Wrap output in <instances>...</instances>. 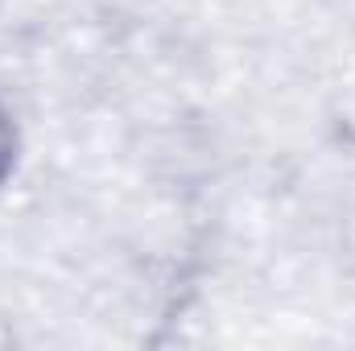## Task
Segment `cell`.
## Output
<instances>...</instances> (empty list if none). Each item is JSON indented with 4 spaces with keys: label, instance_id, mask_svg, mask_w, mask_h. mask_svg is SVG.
Masks as SVG:
<instances>
[{
    "label": "cell",
    "instance_id": "obj_1",
    "mask_svg": "<svg viewBox=\"0 0 355 351\" xmlns=\"http://www.w3.org/2000/svg\"><path fill=\"white\" fill-rule=\"evenodd\" d=\"M17 157H21V132H17V120H12L8 103L0 99V182L17 170Z\"/></svg>",
    "mask_w": 355,
    "mask_h": 351
}]
</instances>
